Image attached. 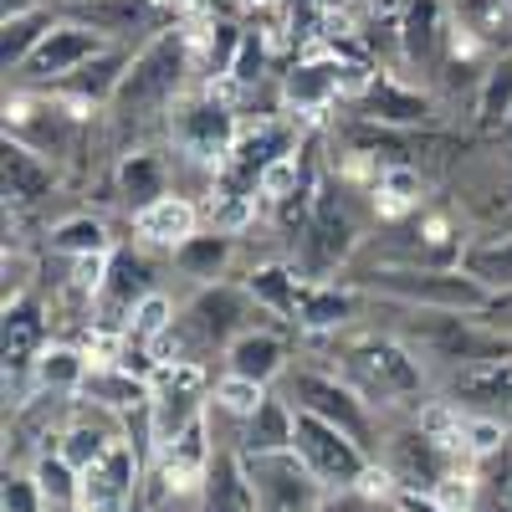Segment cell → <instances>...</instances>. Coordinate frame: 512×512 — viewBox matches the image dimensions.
I'll return each instance as SVG.
<instances>
[{"label":"cell","instance_id":"6da1fadb","mask_svg":"<svg viewBox=\"0 0 512 512\" xmlns=\"http://www.w3.org/2000/svg\"><path fill=\"white\" fill-rule=\"evenodd\" d=\"M349 282L359 292H374L384 303H405V308H446V313H487L497 297L466 272L461 262L451 267H415V262H395V267H369V272H349Z\"/></svg>","mask_w":512,"mask_h":512},{"label":"cell","instance_id":"7a4b0ae2","mask_svg":"<svg viewBox=\"0 0 512 512\" xmlns=\"http://www.w3.org/2000/svg\"><path fill=\"white\" fill-rule=\"evenodd\" d=\"M185 77H190V36L180 26H159L154 36H144V47H134L108 108L118 118H154L169 103H180Z\"/></svg>","mask_w":512,"mask_h":512},{"label":"cell","instance_id":"3957f363","mask_svg":"<svg viewBox=\"0 0 512 512\" xmlns=\"http://www.w3.org/2000/svg\"><path fill=\"white\" fill-rule=\"evenodd\" d=\"M256 313H267V308L256 303L246 287H236V282H210V287L195 292V303L175 318V328L164 333V344H159V349L175 344V359L200 364L210 349H221V354H226V344H231L236 333L251 328ZM159 349H154V354H159ZM164 364H169V359H164Z\"/></svg>","mask_w":512,"mask_h":512},{"label":"cell","instance_id":"277c9868","mask_svg":"<svg viewBox=\"0 0 512 512\" xmlns=\"http://www.w3.org/2000/svg\"><path fill=\"white\" fill-rule=\"evenodd\" d=\"M256 512H318L328 502V482L297 451H241Z\"/></svg>","mask_w":512,"mask_h":512},{"label":"cell","instance_id":"5b68a950","mask_svg":"<svg viewBox=\"0 0 512 512\" xmlns=\"http://www.w3.org/2000/svg\"><path fill=\"white\" fill-rule=\"evenodd\" d=\"M108 47H123V41L103 36L98 26L77 21V16H67V21H57L47 36L36 41V52H31L11 77L21 82V88H57V82H67L77 67H88V62L103 57Z\"/></svg>","mask_w":512,"mask_h":512},{"label":"cell","instance_id":"8992f818","mask_svg":"<svg viewBox=\"0 0 512 512\" xmlns=\"http://www.w3.org/2000/svg\"><path fill=\"white\" fill-rule=\"evenodd\" d=\"M344 364H349V384L364 400H400L420 390V354L400 333L359 338V344H349Z\"/></svg>","mask_w":512,"mask_h":512},{"label":"cell","instance_id":"52a82bcc","mask_svg":"<svg viewBox=\"0 0 512 512\" xmlns=\"http://www.w3.org/2000/svg\"><path fill=\"white\" fill-rule=\"evenodd\" d=\"M292 451L303 456L328 487H359L364 472H369V446H359L349 431H338V425H328V420L313 415V410H297Z\"/></svg>","mask_w":512,"mask_h":512},{"label":"cell","instance_id":"ba28073f","mask_svg":"<svg viewBox=\"0 0 512 512\" xmlns=\"http://www.w3.org/2000/svg\"><path fill=\"white\" fill-rule=\"evenodd\" d=\"M139 477H144V456L134 451V441L118 436L93 466H82L72 512H128L139 497Z\"/></svg>","mask_w":512,"mask_h":512},{"label":"cell","instance_id":"9c48e42d","mask_svg":"<svg viewBox=\"0 0 512 512\" xmlns=\"http://www.w3.org/2000/svg\"><path fill=\"white\" fill-rule=\"evenodd\" d=\"M287 400H292V410H313V415H323L328 425H338V431H349L359 446H369V436H374V420H369V400L354 390L349 379H328V374H292L287 379Z\"/></svg>","mask_w":512,"mask_h":512},{"label":"cell","instance_id":"30bf717a","mask_svg":"<svg viewBox=\"0 0 512 512\" xmlns=\"http://www.w3.org/2000/svg\"><path fill=\"white\" fill-rule=\"evenodd\" d=\"M205 405V364L190 359H169L154 374V395H149V420H154V441L169 446L190 420H200Z\"/></svg>","mask_w":512,"mask_h":512},{"label":"cell","instance_id":"8fae6325","mask_svg":"<svg viewBox=\"0 0 512 512\" xmlns=\"http://www.w3.org/2000/svg\"><path fill=\"white\" fill-rule=\"evenodd\" d=\"M149 292H154V262H149L144 251L113 246V256H108V277H103V287H98V297H93V308L103 313L98 323L123 333L128 318H134V308L144 303Z\"/></svg>","mask_w":512,"mask_h":512},{"label":"cell","instance_id":"7c38bea8","mask_svg":"<svg viewBox=\"0 0 512 512\" xmlns=\"http://www.w3.org/2000/svg\"><path fill=\"white\" fill-rule=\"evenodd\" d=\"M175 139H180V149H185L190 159H200V164H210V169H226V154H231V144H236L241 134H236V118H231L226 103H216V98H190V103L175 108Z\"/></svg>","mask_w":512,"mask_h":512},{"label":"cell","instance_id":"4fadbf2b","mask_svg":"<svg viewBox=\"0 0 512 512\" xmlns=\"http://www.w3.org/2000/svg\"><path fill=\"white\" fill-rule=\"evenodd\" d=\"M354 246H359V231H354V221H349V210L338 205L333 190H318L308 221H303V256H308V267H313V272L344 267L349 256H354Z\"/></svg>","mask_w":512,"mask_h":512},{"label":"cell","instance_id":"5bb4252c","mask_svg":"<svg viewBox=\"0 0 512 512\" xmlns=\"http://www.w3.org/2000/svg\"><path fill=\"white\" fill-rule=\"evenodd\" d=\"M359 113L369 118V123H379V128H415V123H431L436 118V103H431V93H420V88H410L405 77H395V72H369V82L359 88Z\"/></svg>","mask_w":512,"mask_h":512},{"label":"cell","instance_id":"9a60e30c","mask_svg":"<svg viewBox=\"0 0 512 512\" xmlns=\"http://www.w3.org/2000/svg\"><path fill=\"white\" fill-rule=\"evenodd\" d=\"M384 472L395 477V492H436L451 477V456H446V446L431 431H425V425H415V431L390 441V461H384Z\"/></svg>","mask_w":512,"mask_h":512},{"label":"cell","instance_id":"2e32d148","mask_svg":"<svg viewBox=\"0 0 512 512\" xmlns=\"http://www.w3.org/2000/svg\"><path fill=\"white\" fill-rule=\"evenodd\" d=\"M395 31H400V57L410 67L436 72L441 67V52H446V36H451L446 0H410L405 16L395 21Z\"/></svg>","mask_w":512,"mask_h":512},{"label":"cell","instance_id":"e0dca14e","mask_svg":"<svg viewBox=\"0 0 512 512\" xmlns=\"http://www.w3.org/2000/svg\"><path fill=\"white\" fill-rule=\"evenodd\" d=\"M67 11H72L77 21L98 26L103 36L123 41V47H128V36L159 26V0H67ZM149 36H154V31H149Z\"/></svg>","mask_w":512,"mask_h":512},{"label":"cell","instance_id":"ac0fdd59","mask_svg":"<svg viewBox=\"0 0 512 512\" xmlns=\"http://www.w3.org/2000/svg\"><path fill=\"white\" fill-rule=\"evenodd\" d=\"M226 369H231V374H246V379H256V384L282 379V374H287V344H282V333L251 323L246 333H236L231 344H226Z\"/></svg>","mask_w":512,"mask_h":512},{"label":"cell","instance_id":"d6986e66","mask_svg":"<svg viewBox=\"0 0 512 512\" xmlns=\"http://www.w3.org/2000/svg\"><path fill=\"white\" fill-rule=\"evenodd\" d=\"M200 231V210L185 200V195H159L154 205L134 210V236L144 246H164V251H175L180 241H190Z\"/></svg>","mask_w":512,"mask_h":512},{"label":"cell","instance_id":"ffe728a7","mask_svg":"<svg viewBox=\"0 0 512 512\" xmlns=\"http://www.w3.org/2000/svg\"><path fill=\"white\" fill-rule=\"evenodd\" d=\"M200 512H256L241 451H216L210 456L205 482H200Z\"/></svg>","mask_w":512,"mask_h":512},{"label":"cell","instance_id":"44dd1931","mask_svg":"<svg viewBox=\"0 0 512 512\" xmlns=\"http://www.w3.org/2000/svg\"><path fill=\"white\" fill-rule=\"evenodd\" d=\"M113 190H118V200L128 205V216H134V210H144V205H154L159 195H169V164H164V154H154V149H128V154L118 159V169H113Z\"/></svg>","mask_w":512,"mask_h":512},{"label":"cell","instance_id":"7402d4cb","mask_svg":"<svg viewBox=\"0 0 512 512\" xmlns=\"http://www.w3.org/2000/svg\"><path fill=\"white\" fill-rule=\"evenodd\" d=\"M6 205H36V200H47L52 185H57V169L47 154H36L31 144L21 139H6Z\"/></svg>","mask_w":512,"mask_h":512},{"label":"cell","instance_id":"603a6c76","mask_svg":"<svg viewBox=\"0 0 512 512\" xmlns=\"http://www.w3.org/2000/svg\"><path fill=\"white\" fill-rule=\"evenodd\" d=\"M364 303V292L349 282V287H303V303H297L292 323L297 328H308V333H338V328H349L354 313Z\"/></svg>","mask_w":512,"mask_h":512},{"label":"cell","instance_id":"cb8c5ba5","mask_svg":"<svg viewBox=\"0 0 512 512\" xmlns=\"http://www.w3.org/2000/svg\"><path fill=\"white\" fill-rule=\"evenodd\" d=\"M169 256H175V267H180L190 282L210 287V282H221V277L231 272V262H236V236H226V231H195L190 241H180Z\"/></svg>","mask_w":512,"mask_h":512},{"label":"cell","instance_id":"d4e9b609","mask_svg":"<svg viewBox=\"0 0 512 512\" xmlns=\"http://www.w3.org/2000/svg\"><path fill=\"white\" fill-rule=\"evenodd\" d=\"M31 374H36L41 395H82V384L93 374V359L72 344H41V354L31 359Z\"/></svg>","mask_w":512,"mask_h":512},{"label":"cell","instance_id":"484cf974","mask_svg":"<svg viewBox=\"0 0 512 512\" xmlns=\"http://www.w3.org/2000/svg\"><path fill=\"white\" fill-rule=\"evenodd\" d=\"M292 436H297V410L292 400L272 395L256 405V415L241 420V451H292Z\"/></svg>","mask_w":512,"mask_h":512},{"label":"cell","instance_id":"4316f807","mask_svg":"<svg viewBox=\"0 0 512 512\" xmlns=\"http://www.w3.org/2000/svg\"><path fill=\"white\" fill-rule=\"evenodd\" d=\"M62 16L52 6H26V11H6V21H0V67H6V77L36 52V41L47 36Z\"/></svg>","mask_w":512,"mask_h":512},{"label":"cell","instance_id":"83f0119b","mask_svg":"<svg viewBox=\"0 0 512 512\" xmlns=\"http://www.w3.org/2000/svg\"><path fill=\"white\" fill-rule=\"evenodd\" d=\"M82 395H93V400H98V405H108V410L134 415V410H144V405H149L154 384H149V379H139V374H128V369H123V364H113V359H103V364H93L88 384H82Z\"/></svg>","mask_w":512,"mask_h":512},{"label":"cell","instance_id":"f1b7e54d","mask_svg":"<svg viewBox=\"0 0 512 512\" xmlns=\"http://www.w3.org/2000/svg\"><path fill=\"white\" fill-rule=\"evenodd\" d=\"M456 262L472 272L492 297H512V236H487V241H466Z\"/></svg>","mask_w":512,"mask_h":512},{"label":"cell","instance_id":"f546056e","mask_svg":"<svg viewBox=\"0 0 512 512\" xmlns=\"http://www.w3.org/2000/svg\"><path fill=\"white\" fill-rule=\"evenodd\" d=\"M47 338V318H41L36 297H11L6 303V364H31Z\"/></svg>","mask_w":512,"mask_h":512},{"label":"cell","instance_id":"4dcf8cb0","mask_svg":"<svg viewBox=\"0 0 512 512\" xmlns=\"http://www.w3.org/2000/svg\"><path fill=\"white\" fill-rule=\"evenodd\" d=\"M477 118L482 128H512V47L492 57L477 88Z\"/></svg>","mask_w":512,"mask_h":512},{"label":"cell","instance_id":"1f68e13d","mask_svg":"<svg viewBox=\"0 0 512 512\" xmlns=\"http://www.w3.org/2000/svg\"><path fill=\"white\" fill-rule=\"evenodd\" d=\"M303 277H297L292 267H251L246 272V292L256 297V303H262L267 313H297V303H303Z\"/></svg>","mask_w":512,"mask_h":512},{"label":"cell","instance_id":"d6a6232c","mask_svg":"<svg viewBox=\"0 0 512 512\" xmlns=\"http://www.w3.org/2000/svg\"><path fill=\"white\" fill-rule=\"evenodd\" d=\"M175 318H180L175 303H169V297L154 287L144 303L134 308V318H128V328H123L118 338H123V344H139V349H159V344H164V333L175 328Z\"/></svg>","mask_w":512,"mask_h":512},{"label":"cell","instance_id":"836d02e7","mask_svg":"<svg viewBox=\"0 0 512 512\" xmlns=\"http://www.w3.org/2000/svg\"><path fill=\"white\" fill-rule=\"evenodd\" d=\"M52 251L57 256H98V251H113V236H108V221L103 216H67L52 226Z\"/></svg>","mask_w":512,"mask_h":512},{"label":"cell","instance_id":"e575fe53","mask_svg":"<svg viewBox=\"0 0 512 512\" xmlns=\"http://www.w3.org/2000/svg\"><path fill=\"white\" fill-rule=\"evenodd\" d=\"M374 195H384V210L390 216H405V210H420L425 200V180H420V169L415 164H384L379 169V180H374Z\"/></svg>","mask_w":512,"mask_h":512},{"label":"cell","instance_id":"d590c367","mask_svg":"<svg viewBox=\"0 0 512 512\" xmlns=\"http://www.w3.org/2000/svg\"><path fill=\"white\" fill-rule=\"evenodd\" d=\"M31 477H36L41 497H47L52 507H72V502H77V482H82V472H77V466H72L62 451H41L36 466H31Z\"/></svg>","mask_w":512,"mask_h":512},{"label":"cell","instance_id":"8d00e7d4","mask_svg":"<svg viewBox=\"0 0 512 512\" xmlns=\"http://www.w3.org/2000/svg\"><path fill=\"white\" fill-rule=\"evenodd\" d=\"M210 400H216L226 415L246 420V415H256V405L267 400V384H256V379H246V374H231V369H226V379L210 384Z\"/></svg>","mask_w":512,"mask_h":512},{"label":"cell","instance_id":"74e56055","mask_svg":"<svg viewBox=\"0 0 512 512\" xmlns=\"http://www.w3.org/2000/svg\"><path fill=\"white\" fill-rule=\"evenodd\" d=\"M118 436L108 431V425H67V431L57 436V451L77 466V472H82V466H93L108 446H113Z\"/></svg>","mask_w":512,"mask_h":512},{"label":"cell","instance_id":"f35d334b","mask_svg":"<svg viewBox=\"0 0 512 512\" xmlns=\"http://www.w3.org/2000/svg\"><path fill=\"white\" fill-rule=\"evenodd\" d=\"M461 446L466 456H492L507 446V420L502 415H461Z\"/></svg>","mask_w":512,"mask_h":512},{"label":"cell","instance_id":"ab89813d","mask_svg":"<svg viewBox=\"0 0 512 512\" xmlns=\"http://www.w3.org/2000/svg\"><path fill=\"white\" fill-rule=\"evenodd\" d=\"M210 36H205V72H216V77H226L231 72V62H236V52H241V26L236 21H210L205 26Z\"/></svg>","mask_w":512,"mask_h":512},{"label":"cell","instance_id":"60d3db41","mask_svg":"<svg viewBox=\"0 0 512 512\" xmlns=\"http://www.w3.org/2000/svg\"><path fill=\"white\" fill-rule=\"evenodd\" d=\"M262 72H267V36L262 31H246L241 36V52H236L231 72H226V82H231V88H251V82H262Z\"/></svg>","mask_w":512,"mask_h":512},{"label":"cell","instance_id":"b9f144b4","mask_svg":"<svg viewBox=\"0 0 512 512\" xmlns=\"http://www.w3.org/2000/svg\"><path fill=\"white\" fill-rule=\"evenodd\" d=\"M297 180H303V169H297V154H282L262 169V180H256V195H267L277 205H287L297 195Z\"/></svg>","mask_w":512,"mask_h":512},{"label":"cell","instance_id":"7bdbcfd3","mask_svg":"<svg viewBox=\"0 0 512 512\" xmlns=\"http://www.w3.org/2000/svg\"><path fill=\"white\" fill-rule=\"evenodd\" d=\"M0 512H47V497H41L36 477H6V487H0Z\"/></svg>","mask_w":512,"mask_h":512},{"label":"cell","instance_id":"ee69618b","mask_svg":"<svg viewBox=\"0 0 512 512\" xmlns=\"http://www.w3.org/2000/svg\"><path fill=\"white\" fill-rule=\"evenodd\" d=\"M318 512H369V507H364V497H354V487H349L344 497H328Z\"/></svg>","mask_w":512,"mask_h":512},{"label":"cell","instance_id":"f6af8a7d","mask_svg":"<svg viewBox=\"0 0 512 512\" xmlns=\"http://www.w3.org/2000/svg\"><path fill=\"white\" fill-rule=\"evenodd\" d=\"M487 313H492L487 323H492V328H502V333L512 338V297H497V303H492Z\"/></svg>","mask_w":512,"mask_h":512},{"label":"cell","instance_id":"bcb514c9","mask_svg":"<svg viewBox=\"0 0 512 512\" xmlns=\"http://www.w3.org/2000/svg\"><path fill=\"white\" fill-rule=\"evenodd\" d=\"M384 512H405V507H395V502H390V507H384Z\"/></svg>","mask_w":512,"mask_h":512},{"label":"cell","instance_id":"7dc6e473","mask_svg":"<svg viewBox=\"0 0 512 512\" xmlns=\"http://www.w3.org/2000/svg\"><path fill=\"white\" fill-rule=\"evenodd\" d=\"M379 512H384V507H379Z\"/></svg>","mask_w":512,"mask_h":512}]
</instances>
